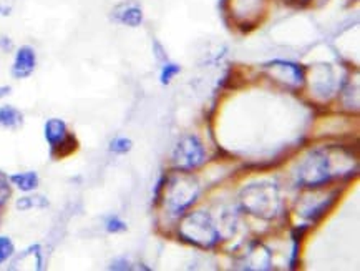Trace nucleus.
Here are the masks:
<instances>
[{
	"label": "nucleus",
	"mask_w": 360,
	"mask_h": 271,
	"mask_svg": "<svg viewBox=\"0 0 360 271\" xmlns=\"http://www.w3.org/2000/svg\"><path fill=\"white\" fill-rule=\"evenodd\" d=\"M14 255V243L7 238V236H0V265Z\"/></svg>",
	"instance_id": "12"
},
{
	"label": "nucleus",
	"mask_w": 360,
	"mask_h": 271,
	"mask_svg": "<svg viewBox=\"0 0 360 271\" xmlns=\"http://www.w3.org/2000/svg\"><path fill=\"white\" fill-rule=\"evenodd\" d=\"M132 148V140L128 139H115L110 144V150L114 153H127Z\"/></svg>",
	"instance_id": "13"
},
{
	"label": "nucleus",
	"mask_w": 360,
	"mask_h": 271,
	"mask_svg": "<svg viewBox=\"0 0 360 271\" xmlns=\"http://www.w3.org/2000/svg\"><path fill=\"white\" fill-rule=\"evenodd\" d=\"M8 92H10V87H0V98L6 97Z\"/></svg>",
	"instance_id": "16"
},
{
	"label": "nucleus",
	"mask_w": 360,
	"mask_h": 271,
	"mask_svg": "<svg viewBox=\"0 0 360 271\" xmlns=\"http://www.w3.org/2000/svg\"><path fill=\"white\" fill-rule=\"evenodd\" d=\"M22 114L14 107L6 105L0 109V127L6 128H17L22 125Z\"/></svg>",
	"instance_id": "10"
},
{
	"label": "nucleus",
	"mask_w": 360,
	"mask_h": 271,
	"mask_svg": "<svg viewBox=\"0 0 360 271\" xmlns=\"http://www.w3.org/2000/svg\"><path fill=\"white\" fill-rule=\"evenodd\" d=\"M299 182L304 187H320V185L331 182L334 176L331 158L324 150L319 152H312L306 162L299 167Z\"/></svg>",
	"instance_id": "3"
},
{
	"label": "nucleus",
	"mask_w": 360,
	"mask_h": 271,
	"mask_svg": "<svg viewBox=\"0 0 360 271\" xmlns=\"http://www.w3.org/2000/svg\"><path fill=\"white\" fill-rule=\"evenodd\" d=\"M36 65H37L36 50L29 45L20 47L15 55L14 67H12V75H14L15 79H27V77L32 75V72L36 70Z\"/></svg>",
	"instance_id": "7"
},
{
	"label": "nucleus",
	"mask_w": 360,
	"mask_h": 271,
	"mask_svg": "<svg viewBox=\"0 0 360 271\" xmlns=\"http://www.w3.org/2000/svg\"><path fill=\"white\" fill-rule=\"evenodd\" d=\"M107 230L110 233H118V231L127 230V225L120 218H110V220H107Z\"/></svg>",
	"instance_id": "15"
},
{
	"label": "nucleus",
	"mask_w": 360,
	"mask_h": 271,
	"mask_svg": "<svg viewBox=\"0 0 360 271\" xmlns=\"http://www.w3.org/2000/svg\"><path fill=\"white\" fill-rule=\"evenodd\" d=\"M199 193V185L191 176H180V178L173 180L170 187V195H168V201H170L171 212L181 213L183 210L196 200Z\"/></svg>",
	"instance_id": "5"
},
{
	"label": "nucleus",
	"mask_w": 360,
	"mask_h": 271,
	"mask_svg": "<svg viewBox=\"0 0 360 271\" xmlns=\"http://www.w3.org/2000/svg\"><path fill=\"white\" fill-rule=\"evenodd\" d=\"M242 203L244 208L258 217L269 218L274 217L279 208V195L277 188L271 183H256L247 187L242 193Z\"/></svg>",
	"instance_id": "1"
},
{
	"label": "nucleus",
	"mask_w": 360,
	"mask_h": 271,
	"mask_svg": "<svg viewBox=\"0 0 360 271\" xmlns=\"http://www.w3.org/2000/svg\"><path fill=\"white\" fill-rule=\"evenodd\" d=\"M115 19L121 24L130 25V27H138V25H140L141 20H143V14L138 7L123 6V7L116 8Z\"/></svg>",
	"instance_id": "8"
},
{
	"label": "nucleus",
	"mask_w": 360,
	"mask_h": 271,
	"mask_svg": "<svg viewBox=\"0 0 360 271\" xmlns=\"http://www.w3.org/2000/svg\"><path fill=\"white\" fill-rule=\"evenodd\" d=\"M49 205V201L43 196H25L17 201V208L19 210H29V208H42V206Z\"/></svg>",
	"instance_id": "11"
},
{
	"label": "nucleus",
	"mask_w": 360,
	"mask_h": 271,
	"mask_svg": "<svg viewBox=\"0 0 360 271\" xmlns=\"http://www.w3.org/2000/svg\"><path fill=\"white\" fill-rule=\"evenodd\" d=\"M45 139L52 147V152L55 153L58 150V155L62 152V148H65V145H67L68 141L75 140L73 137L68 135L67 125H65L63 120L60 118H50L49 122L45 123Z\"/></svg>",
	"instance_id": "6"
},
{
	"label": "nucleus",
	"mask_w": 360,
	"mask_h": 271,
	"mask_svg": "<svg viewBox=\"0 0 360 271\" xmlns=\"http://www.w3.org/2000/svg\"><path fill=\"white\" fill-rule=\"evenodd\" d=\"M178 72H180V67L175 65V63H168V65L163 68V74H162L163 84H170V80L178 74Z\"/></svg>",
	"instance_id": "14"
},
{
	"label": "nucleus",
	"mask_w": 360,
	"mask_h": 271,
	"mask_svg": "<svg viewBox=\"0 0 360 271\" xmlns=\"http://www.w3.org/2000/svg\"><path fill=\"white\" fill-rule=\"evenodd\" d=\"M205 148L196 137H186L176 145L173 153V162L180 170L189 171L205 162Z\"/></svg>",
	"instance_id": "4"
},
{
	"label": "nucleus",
	"mask_w": 360,
	"mask_h": 271,
	"mask_svg": "<svg viewBox=\"0 0 360 271\" xmlns=\"http://www.w3.org/2000/svg\"><path fill=\"white\" fill-rule=\"evenodd\" d=\"M180 233L186 242L198 245V247L210 248L219 240V233L214 223L206 212L191 213L185 218Z\"/></svg>",
	"instance_id": "2"
},
{
	"label": "nucleus",
	"mask_w": 360,
	"mask_h": 271,
	"mask_svg": "<svg viewBox=\"0 0 360 271\" xmlns=\"http://www.w3.org/2000/svg\"><path fill=\"white\" fill-rule=\"evenodd\" d=\"M10 182L22 192H32L38 187V175L36 171H25V173L12 175Z\"/></svg>",
	"instance_id": "9"
}]
</instances>
